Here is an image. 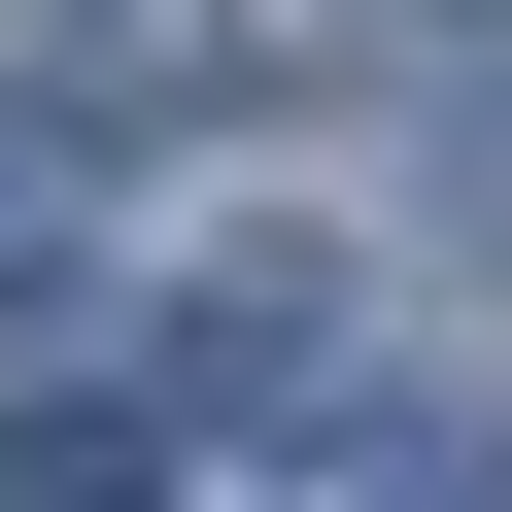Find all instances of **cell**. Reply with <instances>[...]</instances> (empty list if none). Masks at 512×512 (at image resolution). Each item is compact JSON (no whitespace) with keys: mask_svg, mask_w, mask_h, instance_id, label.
Listing matches in <instances>:
<instances>
[{"mask_svg":"<svg viewBox=\"0 0 512 512\" xmlns=\"http://www.w3.org/2000/svg\"><path fill=\"white\" fill-rule=\"evenodd\" d=\"M35 274H69V171H35V137H0V308H35Z\"/></svg>","mask_w":512,"mask_h":512,"instance_id":"cell-2","label":"cell"},{"mask_svg":"<svg viewBox=\"0 0 512 512\" xmlns=\"http://www.w3.org/2000/svg\"><path fill=\"white\" fill-rule=\"evenodd\" d=\"M342 342V274H308V239H239V274H171V410H274Z\"/></svg>","mask_w":512,"mask_h":512,"instance_id":"cell-1","label":"cell"}]
</instances>
